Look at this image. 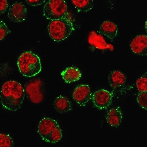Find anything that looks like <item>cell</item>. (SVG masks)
<instances>
[{
  "label": "cell",
  "instance_id": "obj_1",
  "mask_svg": "<svg viewBox=\"0 0 147 147\" xmlns=\"http://www.w3.org/2000/svg\"><path fill=\"white\" fill-rule=\"evenodd\" d=\"M25 96L24 89L16 81L6 82L2 86L1 90V102L3 108L16 111L20 109Z\"/></svg>",
  "mask_w": 147,
  "mask_h": 147
},
{
  "label": "cell",
  "instance_id": "obj_2",
  "mask_svg": "<svg viewBox=\"0 0 147 147\" xmlns=\"http://www.w3.org/2000/svg\"><path fill=\"white\" fill-rule=\"evenodd\" d=\"M48 30L52 39L60 42L68 38L74 30L73 20L67 12L61 19L51 21Z\"/></svg>",
  "mask_w": 147,
  "mask_h": 147
},
{
  "label": "cell",
  "instance_id": "obj_3",
  "mask_svg": "<svg viewBox=\"0 0 147 147\" xmlns=\"http://www.w3.org/2000/svg\"><path fill=\"white\" fill-rule=\"evenodd\" d=\"M17 65L20 73L28 78L36 76L41 71L39 57L32 51L22 53L18 58Z\"/></svg>",
  "mask_w": 147,
  "mask_h": 147
},
{
  "label": "cell",
  "instance_id": "obj_4",
  "mask_svg": "<svg viewBox=\"0 0 147 147\" xmlns=\"http://www.w3.org/2000/svg\"><path fill=\"white\" fill-rule=\"evenodd\" d=\"M67 9L64 0H49L43 8V14L48 20H59L67 12Z\"/></svg>",
  "mask_w": 147,
  "mask_h": 147
},
{
  "label": "cell",
  "instance_id": "obj_5",
  "mask_svg": "<svg viewBox=\"0 0 147 147\" xmlns=\"http://www.w3.org/2000/svg\"><path fill=\"white\" fill-rule=\"evenodd\" d=\"M42 85V82L40 80L35 79L29 82L25 85V91L33 103H39L43 100Z\"/></svg>",
  "mask_w": 147,
  "mask_h": 147
},
{
  "label": "cell",
  "instance_id": "obj_6",
  "mask_svg": "<svg viewBox=\"0 0 147 147\" xmlns=\"http://www.w3.org/2000/svg\"><path fill=\"white\" fill-rule=\"evenodd\" d=\"M112 98L111 93L103 89L97 91L92 97L94 107L100 110L107 109L112 103Z\"/></svg>",
  "mask_w": 147,
  "mask_h": 147
},
{
  "label": "cell",
  "instance_id": "obj_7",
  "mask_svg": "<svg viewBox=\"0 0 147 147\" xmlns=\"http://www.w3.org/2000/svg\"><path fill=\"white\" fill-rule=\"evenodd\" d=\"M8 17L13 22H22L25 20L27 17V8L22 2L14 3L10 7Z\"/></svg>",
  "mask_w": 147,
  "mask_h": 147
},
{
  "label": "cell",
  "instance_id": "obj_8",
  "mask_svg": "<svg viewBox=\"0 0 147 147\" xmlns=\"http://www.w3.org/2000/svg\"><path fill=\"white\" fill-rule=\"evenodd\" d=\"M92 94L88 85H81L75 89L72 97L75 102L80 106L85 107L92 98Z\"/></svg>",
  "mask_w": 147,
  "mask_h": 147
},
{
  "label": "cell",
  "instance_id": "obj_9",
  "mask_svg": "<svg viewBox=\"0 0 147 147\" xmlns=\"http://www.w3.org/2000/svg\"><path fill=\"white\" fill-rule=\"evenodd\" d=\"M131 49L137 55L147 56V36L144 34L137 35L130 44Z\"/></svg>",
  "mask_w": 147,
  "mask_h": 147
},
{
  "label": "cell",
  "instance_id": "obj_10",
  "mask_svg": "<svg viewBox=\"0 0 147 147\" xmlns=\"http://www.w3.org/2000/svg\"><path fill=\"white\" fill-rule=\"evenodd\" d=\"M59 126L55 120L50 118H44L39 123L38 132L41 138L45 141L51 131Z\"/></svg>",
  "mask_w": 147,
  "mask_h": 147
},
{
  "label": "cell",
  "instance_id": "obj_11",
  "mask_svg": "<svg viewBox=\"0 0 147 147\" xmlns=\"http://www.w3.org/2000/svg\"><path fill=\"white\" fill-rule=\"evenodd\" d=\"M110 86L114 90H118L124 88L127 77L124 73L118 70L111 71L108 76Z\"/></svg>",
  "mask_w": 147,
  "mask_h": 147
},
{
  "label": "cell",
  "instance_id": "obj_12",
  "mask_svg": "<svg viewBox=\"0 0 147 147\" xmlns=\"http://www.w3.org/2000/svg\"><path fill=\"white\" fill-rule=\"evenodd\" d=\"M98 33L113 41L117 35V26L112 22L106 21L100 25Z\"/></svg>",
  "mask_w": 147,
  "mask_h": 147
},
{
  "label": "cell",
  "instance_id": "obj_13",
  "mask_svg": "<svg viewBox=\"0 0 147 147\" xmlns=\"http://www.w3.org/2000/svg\"><path fill=\"white\" fill-rule=\"evenodd\" d=\"M106 120L109 125L117 127L121 123L123 113L120 107L112 108L108 111L106 115Z\"/></svg>",
  "mask_w": 147,
  "mask_h": 147
},
{
  "label": "cell",
  "instance_id": "obj_14",
  "mask_svg": "<svg viewBox=\"0 0 147 147\" xmlns=\"http://www.w3.org/2000/svg\"><path fill=\"white\" fill-rule=\"evenodd\" d=\"M88 41L90 44L97 49L113 50V45L107 43L101 34H97L95 32H91L89 37Z\"/></svg>",
  "mask_w": 147,
  "mask_h": 147
},
{
  "label": "cell",
  "instance_id": "obj_15",
  "mask_svg": "<svg viewBox=\"0 0 147 147\" xmlns=\"http://www.w3.org/2000/svg\"><path fill=\"white\" fill-rule=\"evenodd\" d=\"M61 75L65 82L67 83L78 81L82 77L80 70L78 68L74 67L65 69L61 72Z\"/></svg>",
  "mask_w": 147,
  "mask_h": 147
},
{
  "label": "cell",
  "instance_id": "obj_16",
  "mask_svg": "<svg viewBox=\"0 0 147 147\" xmlns=\"http://www.w3.org/2000/svg\"><path fill=\"white\" fill-rule=\"evenodd\" d=\"M53 105L57 111L61 113H67L72 109L71 102L67 98L64 96L56 98Z\"/></svg>",
  "mask_w": 147,
  "mask_h": 147
},
{
  "label": "cell",
  "instance_id": "obj_17",
  "mask_svg": "<svg viewBox=\"0 0 147 147\" xmlns=\"http://www.w3.org/2000/svg\"><path fill=\"white\" fill-rule=\"evenodd\" d=\"M74 6L78 12H87L93 8V0H71Z\"/></svg>",
  "mask_w": 147,
  "mask_h": 147
},
{
  "label": "cell",
  "instance_id": "obj_18",
  "mask_svg": "<svg viewBox=\"0 0 147 147\" xmlns=\"http://www.w3.org/2000/svg\"><path fill=\"white\" fill-rule=\"evenodd\" d=\"M62 137V130L59 126L56 127L48 136L45 142L49 143H56L61 140Z\"/></svg>",
  "mask_w": 147,
  "mask_h": 147
},
{
  "label": "cell",
  "instance_id": "obj_19",
  "mask_svg": "<svg viewBox=\"0 0 147 147\" xmlns=\"http://www.w3.org/2000/svg\"><path fill=\"white\" fill-rule=\"evenodd\" d=\"M136 85L139 92L147 91V71L137 80Z\"/></svg>",
  "mask_w": 147,
  "mask_h": 147
},
{
  "label": "cell",
  "instance_id": "obj_20",
  "mask_svg": "<svg viewBox=\"0 0 147 147\" xmlns=\"http://www.w3.org/2000/svg\"><path fill=\"white\" fill-rule=\"evenodd\" d=\"M13 142L9 135L1 133L0 135V147H11L13 146Z\"/></svg>",
  "mask_w": 147,
  "mask_h": 147
},
{
  "label": "cell",
  "instance_id": "obj_21",
  "mask_svg": "<svg viewBox=\"0 0 147 147\" xmlns=\"http://www.w3.org/2000/svg\"><path fill=\"white\" fill-rule=\"evenodd\" d=\"M137 100L140 107L147 110V91L139 92Z\"/></svg>",
  "mask_w": 147,
  "mask_h": 147
},
{
  "label": "cell",
  "instance_id": "obj_22",
  "mask_svg": "<svg viewBox=\"0 0 147 147\" xmlns=\"http://www.w3.org/2000/svg\"><path fill=\"white\" fill-rule=\"evenodd\" d=\"M10 33V31L8 30L6 24L2 21L0 22V39L1 40H3L7 34Z\"/></svg>",
  "mask_w": 147,
  "mask_h": 147
},
{
  "label": "cell",
  "instance_id": "obj_23",
  "mask_svg": "<svg viewBox=\"0 0 147 147\" xmlns=\"http://www.w3.org/2000/svg\"><path fill=\"white\" fill-rule=\"evenodd\" d=\"M46 0H25L28 4L31 6H39L44 3Z\"/></svg>",
  "mask_w": 147,
  "mask_h": 147
},
{
  "label": "cell",
  "instance_id": "obj_24",
  "mask_svg": "<svg viewBox=\"0 0 147 147\" xmlns=\"http://www.w3.org/2000/svg\"><path fill=\"white\" fill-rule=\"evenodd\" d=\"M8 7V3L7 0H0V13H4Z\"/></svg>",
  "mask_w": 147,
  "mask_h": 147
},
{
  "label": "cell",
  "instance_id": "obj_25",
  "mask_svg": "<svg viewBox=\"0 0 147 147\" xmlns=\"http://www.w3.org/2000/svg\"><path fill=\"white\" fill-rule=\"evenodd\" d=\"M145 28H146L147 32V20L146 21V23H145Z\"/></svg>",
  "mask_w": 147,
  "mask_h": 147
}]
</instances>
